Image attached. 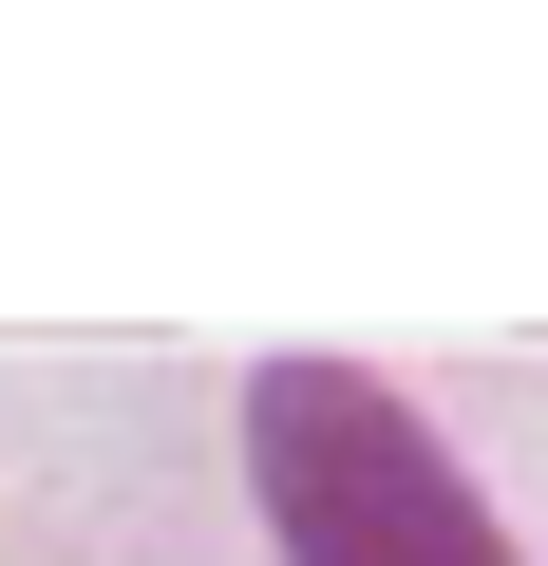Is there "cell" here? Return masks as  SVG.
Listing matches in <instances>:
<instances>
[{"mask_svg":"<svg viewBox=\"0 0 548 566\" xmlns=\"http://www.w3.org/2000/svg\"><path fill=\"white\" fill-rule=\"evenodd\" d=\"M246 491L285 566H529L492 528V491L454 472V434L379 359H322V340L246 359Z\"/></svg>","mask_w":548,"mask_h":566,"instance_id":"1","label":"cell"}]
</instances>
